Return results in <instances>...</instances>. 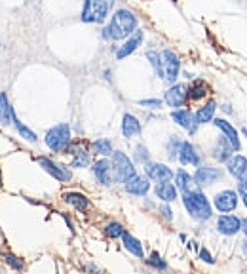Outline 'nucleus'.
<instances>
[{"instance_id":"obj_1","label":"nucleus","mask_w":247,"mask_h":274,"mask_svg":"<svg viewBox=\"0 0 247 274\" xmlns=\"http://www.w3.org/2000/svg\"><path fill=\"white\" fill-rule=\"evenodd\" d=\"M137 29V17L129 10H116L112 15L109 27L103 31V37L111 38V40H122L127 38Z\"/></svg>"},{"instance_id":"obj_2","label":"nucleus","mask_w":247,"mask_h":274,"mask_svg":"<svg viewBox=\"0 0 247 274\" xmlns=\"http://www.w3.org/2000/svg\"><path fill=\"white\" fill-rule=\"evenodd\" d=\"M183 204H185L186 212L190 213L194 219H198V221H206V219H209L211 215H213L209 200L200 190L183 192Z\"/></svg>"},{"instance_id":"obj_3","label":"nucleus","mask_w":247,"mask_h":274,"mask_svg":"<svg viewBox=\"0 0 247 274\" xmlns=\"http://www.w3.org/2000/svg\"><path fill=\"white\" fill-rule=\"evenodd\" d=\"M114 0H84L82 21L84 23H101L112 10Z\"/></svg>"},{"instance_id":"obj_4","label":"nucleus","mask_w":247,"mask_h":274,"mask_svg":"<svg viewBox=\"0 0 247 274\" xmlns=\"http://www.w3.org/2000/svg\"><path fill=\"white\" fill-rule=\"evenodd\" d=\"M71 141H73V137H71V126L69 124L53 126L51 130H48V134H46V145L53 152L69 150Z\"/></svg>"},{"instance_id":"obj_5","label":"nucleus","mask_w":247,"mask_h":274,"mask_svg":"<svg viewBox=\"0 0 247 274\" xmlns=\"http://www.w3.org/2000/svg\"><path fill=\"white\" fill-rule=\"evenodd\" d=\"M112 170H114V175L120 183H125L129 177H133L137 174L135 166L133 162L127 158L125 152H120V150H112Z\"/></svg>"},{"instance_id":"obj_6","label":"nucleus","mask_w":247,"mask_h":274,"mask_svg":"<svg viewBox=\"0 0 247 274\" xmlns=\"http://www.w3.org/2000/svg\"><path fill=\"white\" fill-rule=\"evenodd\" d=\"M160 63H162V78L169 84H175L179 71H181V63L179 57L175 55V51L171 50H164L160 53Z\"/></svg>"},{"instance_id":"obj_7","label":"nucleus","mask_w":247,"mask_h":274,"mask_svg":"<svg viewBox=\"0 0 247 274\" xmlns=\"http://www.w3.org/2000/svg\"><path fill=\"white\" fill-rule=\"evenodd\" d=\"M37 162L48 172L49 175H53V179H57V181H61V183H67V181H71V177H73V174H71V170L69 168H65V166H61V164L53 162L51 158H46V156H38Z\"/></svg>"},{"instance_id":"obj_8","label":"nucleus","mask_w":247,"mask_h":274,"mask_svg":"<svg viewBox=\"0 0 247 274\" xmlns=\"http://www.w3.org/2000/svg\"><path fill=\"white\" fill-rule=\"evenodd\" d=\"M188 99V88L185 84H173L167 91H165V95H164V101L173 107V109H179V107H183Z\"/></svg>"},{"instance_id":"obj_9","label":"nucleus","mask_w":247,"mask_h":274,"mask_svg":"<svg viewBox=\"0 0 247 274\" xmlns=\"http://www.w3.org/2000/svg\"><path fill=\"white\" fill-rule=\"evenodd\" d=\"M222 172L219 168H211V166H202L198 168L196 174H194V181L196 185H202V187H209L213 185L217 179H221Z\"/></svg>"},{"instance_id":"obj_10","label":"nucleus","mask_w":247,"mask_h":274,"mask_svg":"<svg viewBox=\"0 0 247 274\" xmlns=\"http://www.w3.org/2000/svg\"><path fill=\"white\" fill-rule=\"evenodd\" d=\"M145 172H147V177L160 183V181H169L173 177L171 168H167L165 164H156V162H145Z\"/></svg>"},{"instance_id":"obj_11","label":"nucleus","mask_w":247,"mask_h":274,"mask_svg":"<svg viewBox=\"0 0 247 274\" xmlns=\"http://www.w3.org/2000/svg\"><path fill=\"white\" fill-rule=\"evenodd\" d=\"M141 42H143V31L135 29V31L129 35V38L124 42V46H120V50L116 51V59H124V57H127V55H131V53L141 46Z\"/></svg>"},{"instance_id":"obj_12","label":"nucleus","mask_w":247,"mask_h":274,"mask_svg":"<svg viewBox=\"0 0 247 274\" xmlns=\"http://www.w3.org/2000/svg\"><path fill=\"white\" fill-rule=\"evenodd\" d=\"M236 206H238V194H236L234 190H222V192H219L215 196V208L219 212L228 213L236 210Z\"/></svg>"},{"instance_id":"obj_13","label":"nucleus","mask_w":247,"mask_h":274,"mask_svg":"<svg viewBox=\"0 0 247 274\" xmlns=\"http://www.w3.org/2000/svg\"><path fill=\"white\" fill-rule=\"evenodd\" d=\"M148 188H150V183H148L147 177H143V175L135 174L133 177H129L125 181V190L129 194H133V196H145L148 192Z\"/></svg>"},{"instance_id":"obj_14","label":"nucleus","mask_w":247,"mask_h":274,"mask_svg":"<svg viewBox=\"0 0 247 274\" xmlns=\"http://www.w3.org/2000/svg\"><path fill=\"white\" fill-rule=\"evenodd\" d=\"M217 228H219V232L224 234V236H234L236 232L240 230V219L236 215L224 213V215L219 217V221H217Z\"/></svg>"},{"instance_id":"obj_15","label":"nucleus","mask_w":247,"mask_h":274,"mask_svg":"<svg viewBox=\"0 0 247 274\" xmlns=\"http://www.w3.org/2000/svg\"><path fill=\"white\" fill-rule=\"evenodd\" d=\"M177 152H179V160L183 166H198L200 164V154L196 152L192 143H188V141L181 143Z\"/></svg>"},{"instance_id":"obj_16","label":"nucleus","mask_w":247,"mask_h":274,"mask_svg":"<svg viewBox=\"0 0 247 274\" xmlns=\"http://www.w3.org/2000/svg\"><path fill=\"white\" fill-rule=\"evenodd\" d=\"M171 118L177 122V124L181 126V128L188 130L190 134L196 130V118H194V112L186 111V109H175V111L171 112Z\"/></svg>"},{"instance_id":"obj_17","label":"nucleus","mask_w":247,"mask_h":274,"mask_svg":"<svg viewBox=\"0 0 247 274\" xmlns=\"http://www.w3.org/2000/svg\"><path fill=\"white\" fill-rule=\"evenodd\" d=\"M213 122H215V126L224 134V137L228 139V143L232 145V149L240 150V139H238V132H236L234 126L230 124V122H226L224 118H215Z\"/></svg>"},{"instance_id":"obj_18","label":"nucleus","mask_w":247,"mask_h":274,"mask_svg":"<svg viewBox=\"0 0 247 274\" xmlns=\"http://www.w3.org/2000/svg\"><path fill=\"white\" fill-rule=\"evenodd\" d=\"M111 174H112V166L109 160H97V162L93 164V175H95V179H97L101 185H111Z\"/></svg>"},{"instance_id":"obj_19","label":"nucleus","mask_w":247,"mask_h":274,"mask_svg":"<svg viewBox=\"0 0 247 274\" xmlns=\"http://www.w3.org/2000/svg\"><path fill=\"white\" fill-rule=\"evenodd\" d=\"M154 192H156V196L162 200V202H173V200L177 198V187L169 183V181H160L156 188H154Z\"/></svg>"},{"instance_id":"obj_20","label":"nucleus","mask_w":247,"mask_h":274,"mask_svg":"<svg viewBox=\"0 0 247 274\" xmlns=\"http://www.w3.org/2000/svg\"><path fill=\"white\" fill-rule=\"evenodd\" d=\"M139 132H141V122H139V118L133 116V114H129V112H125L122 118L124 137H133V136H137Z\"/></svg>"},{"instance_id":"obj_21","label":"nucleus","mask_w":247,"mask_h":274,"mask_svg":"<svg viewBox=\"0 0 247 274\" xmlns=\"http://www.w3.org/2000/svg\"><path fill=\"white\" fill-rule=\"evenodd\" d=\"M228 172L234 175V177H238V179L246 177L247 175V158L246 156L236 154L234 158H228Z\"/></svg>"},{"instance_id":"obj_22","label":"nucleus","mask_w":247,"mask_h":274,"mask_svg":"<svg viewBox=\"0 0 247 274\" xmlns=\"http://www.w3.org/2000/svg\"><path fill=\"white\" fill-rule=\"evenodd\" d=\"M63 198H65V202L69 206H73L74 210H78V212H86L89 208V198L86 194H82V192H67Z\"/></svg>"},{"instance_id":"obj_23","label":"nucleus","mask_w":247,"mask_h":274,"mask_svg":"<svg viewBox=\"0 0 247 274\" xmlns=\"http://www.w3.org/2000/svg\"><path fill=\"white\" fill-rule=\"evenodd\" d=\"M215 111H217V103L215 101H209L204 107H200L196 111V114H194L196 124H207V122H211L213 116H215Z\"/></svg>"},{"instance_id":"obj_24","label":"nucleus","mask_w":247,"mask_h":274,"mask_svg":"<svg viewBox=\"0 0 247 274\" xmlns=\"http://www.w3.org/2000/svg\"><path fill=\"white\" fill-rule=\"evenodd\" d=\"M12 118H13L12 103H10L6 93H0V124L2 126L12 124Z\"/></svg>"},{"instance_id":"obj_25","label":"nucleus","mask_w":247,"mask_h":274,"mask_svg":"<svg viewBox=\"0 0 247 274\" xmlns=\"http://www.w3.org/2000/svg\"><path fill=\"white\" fill-rule=\"evenodd\" d=\"M122 242H124V248L127 249L131 255H135V257H143V255H145L141 242H139L135 236H131L129 232H125V230H124V234H122Z\"/></svg>"},{"instance_id":"obj_26","label":"nucleus","mask_w":247,"mask_h":274,"mask_svg":"<svg viewBox=\"0 0 247 274\" xmlns=\"http://www.w3.org/2000/svg\"><path fill=\"white\" fill-rule=\"evenodd\" d=\"M175 179H177V188H181L183 192L194 190L196 181H194V177H192V175L186 174L185 170H179V172H177V175H175Z\"/></svg>"},{"instance_id":"obj_27","label":"nucleus","mask_w":247,"mask_h":274,"mask_svg":"<svg viewBox=\"0 0 247 274\" xmlns=\"http://www.w3.org/2000/svg\"><path fill=\"white\" fill-rule=\"evenodd\" d=\"M232 145L228 143V139L226 137H221L219 139V143H217V149H215V158L219 160V162H226L228 158H230V154H232Z\"/></svg>"},{"instance_id":"obj_28","label":"nucleus","mask_w":247,"mask_h":274,"mask_svg":"<svg viewBox=\"0 0 247 274\" xmlns=\"http://www.w3.org/2000/svg\"><path fill=\"white\" fill-rule=\"evenodd\" d=\"M207 93H209V88H207V84H206L204 80H196V82L190 86V90H188V97L192 101L202 99V97H206Z\"/></svg>"},{"instance_id":"obj_29","label":"nucleus","mask_w":247,"mask_h":274,"mask_svg":"<svg viewBox=\"0 0 247 274\" xmlns=\"http://www.w3.org/2000/svg\"><path fill=\"white\" fill-rule=\"evenodd\" d=\"M71 154H73V168H86L91 162L89 152L86 149H73Z\"/></svg>"},{"instance_id":"obj_30","label":"nucleus","mask_w":247,"mask_h":274,"mask_svg":"<svg viewBox=\"0 0 247 274\" xmlns=\"http://www.w3.org/2000/svg\"><path fill=\"white\" fill-rule=\"evenodd\" d=\"M12 124L15 126V130H17V134H19V136L23 137L25 141H29V143H35V141H37V139H38V137H37V134H35V132H33V130H29V128H27V126H25V124H21V122H19V120H17V116H15V112H13Z\"/></svg>"},{"instance_id":"obj_31","label":"nucleus","mask_w":247,"mask_h":274,"mask_svg":"<svg viewBox=\"0 0 247 274\" xmlns=\"http://www.w3.org/2000/svg\"><path fill=\"white\" fill-rule=\"evenodd\" d=\"M93 150L101 154V156H109L112 154V145L109 139H97L95 143H93Z\"/></svg>"},{"instance_id":"obj_32","label":"nucleus","mask_w":247,"mask_h":274,"mask_svg":"<svg viewBox=\"0 0 247 274\" xmlns=\"http://www.w3.org/2000/svg\"><path fill=\"white\" fill-rule=\"evenodd\" d=\"M105 234L109 238H120L124 234V227L120 223H116V221H112V223H109L107 227H105Z\"/></svg>"},{"instance_id":"obj_33","label":"nucleus","mask_w":247,"mask_h":274,"mask_svg":"<svg viewBox=\"0 0 247 274\" xmlns=\"http://www.w3.org/2000/svg\"><path fill=\"white\" fill-rule=\"evenodd\" d=\"M147 263L152 267V269H158V271H165L167 269V263H165V259H162L160 253H150V257L147 259Z\"/></svg>"},{"instance_id":"obj_34","label":"nucleus","mask_w":247,"mask_h":274,"mask_svg":"<svg viewBox=\"0 0 247 274\" xmlns=\"http://www.w3.org/2000/svg\"><path fill=\"white\" fill-rule=\"evenodd\" d=\"M147 59L150 61V65L154 67L156 75L162 78V63H160V53L158 51H147Z\"/></svg>"},{"instance_id":"obj_35","label":"nucleus","mask_w":247,"mask_h":274,"mask_svg":"<svg viewBox=\"0 0 247 274\" xmlns=\"http://www.w3.org/2000/svg\"><path fill=\"white\" fill-rule=\"evenodd\" d=\"M4 261H6V265H10L12 269H15V271H21L25 265H23V261L21 259H17L15 255H12V253H6L4 255Z\"/></svg>"},{"instance_id":"obj_36","label":"nucleus","mask_w":247,"mask_h":274,"mask_svg":"<svg viewBox=\"0 0 247 274\" xmlns=\"http://www.w3.org/2000/svg\"><path fill=\"white\" fill-rule=\"evenodd\" d=\"M238 190H240V194H242V202H244V206L247 208V177H242V179H240V183H238Z\"/></svg>"},{"instance_id":"obj_37","label":"nucleus","mask_w":247,"mask_h":274,"mask_svg":"<svg viewBox=\"0 0 247 274\" xmlns=\"http://www.w3.org/2000/svg\"><path fill=\"white\" fill-rule=\"evenodd\" d=\"M141 107H147V109H160L162 107V101L160 99H143L139 101Z\"/></svg>"},{"instance_id":"obj_38","label":"nucleus","mask_w":247,"mask_h":274,"mask_svg":"<svg viewBox=\"0 0 247 274\" xmlns=\"http://www.w3.org/2000/svg\"><path fill=\"white\" fill-rule=\"evenodd\" d=\"M135 160H139V162H148V152H147V149H145V147H143V145H139V147H137L135 149Z\"/></svg>"},{"instance_id":"obj_39","label":"nucleus","mask_w":247,"mask_h":274,"mask_svg":"<svg viewBox=\"0 0 247 274\" xmlns=\"http://www.w3.org/2000/svg\"><path fill=\"white\" fill-rule=\"evenodd\" d=\"M200 259H202L204 263H209V265H213V263H215V259H213V255L209 253V249H206V248L200 249Z\"/></svg>"},{"instance_id":"obj_40","label":"nucleus","mask_w":247,"mask_h":274,"mask_svg":"<svg viewBox=\"0 0 247 274\" xmlns=\"http://www.w3.org/2000/svg\"><path fill=\"white\" fill-rule=\"evenodd\" d=\"M160 213H162V217H164V219H167V221H171L173 219V212H171V208L167 206V202H165V204L160 208Z\"/></svg>"},{"instance_id":"obj_41","label":"nucleus","mask_w":247,"mask_h":274,"mask_svg":"<svg viewBox=\"0 0 247 274\" xmlns=\"http://www.w3.org/2000/svg\"><path fill=\"white\" fill-rule=\"evenodd\" d=\"M240 230H244V234L247 236V219H242V221H240Z\"/></svg>"},{"instance_id":"obj_42","label":"nucleus","mask_w":247,"mask_h":274,"mask_svg":"<svg viewBox=\"0 0 247 274\" xmlns=\"http://www.w3.org/2000/svg\"><path fill=\"white\" fill-rule=\"evenodd\" d=\"M0 187H2V170H0Z\"/></svg>"},{"instance_id":"obj_43","label":"nucleus","mask_w":247,"mask_h":274,"mask_svg":"<svg viewBox=\"0 0 247 274\" xmlns=\"http://www.w3.org/2000/svg\"><path fill=\"white\" fill-rule=\"evenodd\" d=\"M244 136L247 137V128H244Z\"/></svg>"}]
</instances>
